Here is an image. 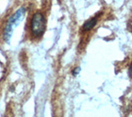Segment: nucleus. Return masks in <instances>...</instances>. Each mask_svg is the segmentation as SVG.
<instances>
[{
  "label": "nucleus",
  "mask_w": 132,
  "mask_h": 117,
  "mask_svg": "<svg viewBox=\"0 0 132 117\" xmlns=\"http://www.w3.org/2000/svg\"><path fill=\"white\" fill-rule=\"evenodd\" d=\"M79 72H80V68L79 67H77V68H75L72 71V73H73V76H76V75H78V73H79Z\"/></svg>",
  "instance_id": "nucleus-4"
},
{
  "label": "nucleus",
  "mask_w": 132,
  "mask_h": 117,
  "mask_svg": "<svg viewBox=\"0 0 132 117\" xmlns=\"http://www.w3.org/2000/svg\"><path fill=\"white\" fill-rule=\"evenodd\" d=\"M129 73H130V77L132 78V64H130V69H129Z\"/></svg>",
  "instance_id": "nucleus-5"
},
{
  "label": "nucleus",
  "mask_w": 132,
  "mask_h": 117,
  "mask_svg": "<svg viewBox=\"0 0 132 117\" xmlns=\"http://www.w3.org/2000/svg\"><path fill=\"white\" fill-rule=\"evenodd\" d=\"M25 13H26V9L24 7H20L19 9L16 10L8 18L3 32V39L6 42H9L12 35V32H13L14 29L22 22V19L25 16Z\"/></svg>",
  "instance_id": "nucleus-1"
},
{
  "label": "nucleus",
  "mask_w": 132,
  "mask_h": 117,
  "mask_svg": "<svg viewBox=\"0 0 132 117\" xmlns=\"http://www.w3.org/2000/svg\"><path fill=\"white\" fill-rule=\"evenodd\" d=\"M45 30V19L41 12L33 14L31 21V31L35 37L42 36Z\"/></svg>",
  "instance_id": "nucleus-2"
},
{
  "label": "nucleus",
  "mask_w": 132,
  "mask_h": 117,
  "mask_svg": "<svg viewBox=\"0 0 132 117\" xmlns=\"http://www.w3.org/2000/svg\"><path fill=\"white\" fill-rule=\"evenodd\" d=\"M97 22V16H95V18H93L88 20L84 24V26H82V30H84V31H88L90 30H92V29L95 26H96Z\"/></svg>",
  "instance_id": "nucleus-3"
}]
</instances>
